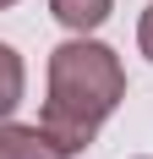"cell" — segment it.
Instances as JSON below:
<instances>
[{
	"label": "cell",
	"mask_w": 153,
	"mask_h": 159,
	"mask_svg": "<svg viewBox=\"0 0 153 159\" xmlns=\"http://www.w3.org/2000/svg\"><path fill=\"white\" fill-rule=\"evenodd\" d=\"M120 99H126V71L115 61V49L76 33L49 55V104L38 115V126L49 132V143L60 154H82Z\"/></svg>",
	"instance_id": "obj_1"
},
{
	"label": "cell",
	"mask_w": 153,
	"mask_h": 159,
	"mask_svg": "<svg viewBox=\"0 0 153 159\" xmlns=\"http://www.w3.org/2000/svg\"><path fill=\"white\" fill-rule=\"evenodd\" d=\"M0 159H71L49 143L44 126H16V121H0Z\"/></svg>",
	"instance_id": "obj_2"
},
{
	"label": "cell",
	"mask_w": 153,
	"mask_h": 159,
	"mask_svg": "<svg viewBox=\"0 0 153 159\" xmlns=\"http://www.w3.org/2000/svg\"><path fill=\"white\" fill-rule=\"evenodd\" d=\"M49 11H55V22L71 33H93L104 28V16L115 11V0H49Z\"/></svg>",
	"instance_id": "obj_3"
},
{
	"label": "cell",
	"mask_w": 153,
	"mask_h": 159,
	"mask_svg": "<svg viewBox=\"0 0 153 159\" xmlns=\"http://www.w3.org/2000/svg\"><path fill=\"white\" fill-rule=\"evenodd\" d=\"M22 88H28L22 55H16L11 44H0V121H11V110L22 104Z\"/></svg>",
	"instance_id": "obj_4"
},
{
	"label": "cell",
	"mask_w": 153,
	"mask_h": 159,
	"mask_svg": "<svg viewBox=\"0 0 153 159\" xmlns=\"http://www.w3.org/2000/svg\"><path fill=\"white\" fill-rule=\"evenodd\" d=\"M137 44H142V55L153 61V6H142V22H137Z\"/></svg>",
	"instance_id": "obj_5"
},
{
	"label": "cell",
	"mask_w": 153,
	"mask_h": 159,
	"mask_svg": "<svg viewBox=\"0 0 153 159\" xmlns=\"http://www.w3.org/2000/svg\"><path fill=\"white\" fill-rule=\"evenodd\" d=\"M6 6H16V0H0V11H6Z\"/></svg>",
	"instance_id": "obj_6"
}]
</instances>
